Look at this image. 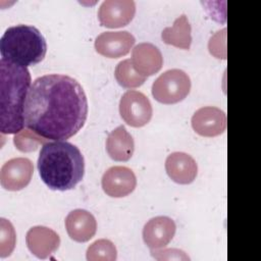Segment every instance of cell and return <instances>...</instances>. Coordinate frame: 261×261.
Segmentation results:
<instances>
[{"mask_svg": "<svg viewBox=\"0 0 261 261\" xmlns=\"http://www.w3.org/2000/svg\"><path fill=\"white\" fill-rule=\"evenodd\" d=\"M102 189L110 197L121 198L129 195L137 186L135 172L126 166H112L102 176Z\"/></svg>", "mask_w": 261, "mask_h": 261, "instance_id": "obj_9", "label": "cell"}, {"mask_svg": "<svg viewBox=\"0 0 261 261\" xmlns=\"http://www.w3.org/2000/svg\"><path fill=\"white\" fill-rule=\"evenodd\" d=\"M46 52V40L41 32L33 25L10 27L0 40L2 58L24 67L41 62Z\"/></svg>", "mask_w": 261, "mask_h": 261, "instance_id": "obj_4", "label": "cell"}, {"mask_svg": "<svg viewBox=\"0 0 261 261\" xmlns=\"http://www.w3.org/2000/svg\"><path fill=\"white\" fill-rule=\"evenodd\" d=\"M152 256L157 260H190L186 253L178 249H165L161 251L151 250Z\"/></svg>", "mask_w": 261, "mask_h": 261, "instance_id": "obj_23", "label": "cell"}, {"mask_svg": "<svg viewBox=\"0 0 261 261\" xmlns=\"http://www.w3.org/2000/svg\"><path fill=\"white\" fill-rule=\"evenodd\" d=\"M114 75L117 83L126 89L138 88L142 86L146 81V77L141 75L135 69L130 59H124L120 61L115 67Z\"/></svg>", "mask_w": 261, "mask_h": 261, "instance_id": "obj_19", "label": "cell"}, {"mask_svg": "<svg viewBox=\"0 0 261 261\" xmlns=\"http://www.w3.org/2000/svg\"><path fill=\"white\" fill-rule=\"evenodd\" d=\"M88 100L81 84L65 74L37 77L24 104V125L46 140L64 141L84 126Z\"/></svg>", "mask_w": 261, "mask_h": 261, "instance_id": "obj_1", "label": "cell"}, {"mask_svg": "<svg viewBox=\"0 0 261 261\" xmlns=\"http://www.w3.org/2000/svg\"><path fill=\"white\" fill-rule=\"evenodd\" d=\"M38 170L41 179L49 189L71 190L84 177V156L80 149L69 142H48L40 151Z\"/></svg>", "mask_w": 261, "mask_h": 261, "instance_id": "obj_2", "label": "cell"}, {"mask_svg": "<svg viewBox=\"0 0 261 261\" xmlns=\"http://www.w3.org/2000/svg\"><path fill=\"white\" fill-rule=\"evenodd\" d=\"M117 258V251L114 244L106 239L95 241L87 250L89 261H114Z\"/></svg>", "mask_w": 261, "mask_h": 261, "instance_id": "obj_20", "label": "cell"}, {"mask_svg": "<svg viewBox=\"0 0 261 261\" xmlns=\"http://www.w3.org/2000/svg\"><path fill=\"white\" fill-rule=\"evenodd\" d=\"M65 228L71 240L77 243H85L95 236L97 222L91 212L85 209H75L67 214Z\"/></svg>", "mask_w": 261, "mask_h": 261, "instance_id": "obj_14", "label": "cell"}, {"mask_svg": "<svg viewBox=\"0 0 261 261\" xmlns=\"http://www.w3.org/2000/svg\"><path fill=\"white\" fill-rule=\"evenodd\" d=\"M46 139L27 128L15 134L13 142L15 147L21 152H32L37 150L39 145L46 144Z\"/></svg>", "mask_w": 261, "mask_h": 261, "instance_id": "obj_22", "label": "cell"}, {"mask_svg": "<svg viewBox=\"0 0 261 261\" xmlns=\"http://www.w3.org/2000/svg\"><path fill=\"white\" fill-rule=\"evenodd\" d=\"M175 230V223L170 217L156 216L144 225L143 240L151 250L164 248L173 239Z\"/></svg>", "mask_w": 261, "mask_h": 261, "instance_id": "obj_13", "label": "cell"}, {"mask_svg": "<svg viewBox=\"0 0 261 261\" xmlns=\"http://www.w3.org/2000/svg\"><path fill=\"white\" fill-rule=\"evenodd\" d=\"M106 151L114 161H127L135 151V142L123 125L109 133L106 139Z\"/></svg>", "mask_w": 261, "mask_h": 261, "instance_id": "obj_17", "label": "cell"}, {"mask_svg": "<svg viewBox=\"0 0 261 261\" xmlns=\"http://www.w3.org/2000/svg\"><path fill=\"white\" fill-rule=\"evenodd\" d=\"M119 113L128 125L141 127L150 121L153 109L147 96L139 91L129 90L120 98Z\"/></svg>", "mask_w": 261, "mask_h": 261, "instance_id": "obj_6", "label": "cell"}, {"mask_svg": "<svg viewBox=\"0 0 261 261\" xmlns=\"http://www.w3.org/2000/svg\"><path fill=\"white\" fill-rule=\"evenodd\" d=\"M165 169L168 176L179 185L193 182L198 173V165L195 159L184 152L169 154L165 160Z\"/></svg>", "mask_w": 261, "mask_h": 261, "instance_id": "obj_16", "label": "cell"}, {"mask_svg": "<svg viewBox=\"0 0 261 261\" xmlns=\"http://www.w3.org/2000/svg\"><path fill=\"white\" fill-rule=\"evenodd\" d=\"M136 13V3L133 0H106L98 10L101 25L115 29L128 24Z\"/></svg>", "mask_w": 261, "mask_h": 261, "instance_id": "obj_8", "label": "cell"}, {"mask_svg": "<svg viewBox=\"0 0 261 261\" xmlns=\"http://www.w3.org/2000/svg\"><path fill=\"white\" fill-rule=\"evenodd\" d=\"M132 63L135 69L147 77L158 72L163 65L160 50L151 43H140L132 52Z\"/></svg>", "mask_w": 261, "mask_h": 261, "instance_id": "obj_15", "label": "cell"}, {"mask_svg": "<svg viewBox=\"0 0 261 261\" xmlns=\"http://www.w3.org/2000/svg\"><path fill=\"white\" fill-rule=\"evenodd\" d=\"M136 40L127 31L104 32L95 40V49L102 56L108 58H119L126 55Z\"/></svg>", "mask_w": 261, "mask_h": 261, "instance_id": "obj_11", "label": "cell"}, {"mask_svg": "<svg viewBox=\"0 0 261 261\" xmlns=\"http://www.w3.org/2000/svg\"><path fill=\"white\" fill-rule=\"evenodd\" d=\"M192 126L202 137H216L226 128V115L217 107L205 106L193 114Z\"/></svg>", "mask_w": 261, "mask_h": 261, "instance_id": "obj_10", "label": "cell"}, {"mask_svg": "<svg viewBox=\"0 0 261 261\" xmlns=\"http://www.w3.org/2000/svg\"><path fill=\"white\" fill-rule=\"evenodd\" d=\"M191 30V24L187 15L181 14L174 20L172 27L165 28L162 31L161 38L165 44L189 50L192 44Z\"/></svg>", "mask_w": 261, "mask_h": 261, "instance_id": "obj_18", "label": "cell"}, {"mask_svg": "<svg viewBox=\"0 0 261 261\" xmlns=\"http://www.w3.org/2000/svg\"><path fill=\"white\" fill-rule=\"evenodd\" d=\"M190 90V76L178 68L166 70L152 85L154 99L163 104H174L184 100L189 95Z\"/></svg>", "mask_w": 261, "mask_h": 261, "instance_id": "obj_5", "label": "cell"}, {"mask_svg": "<svg viewBox=\"0 0 261 261\" xmlns=\"http://www.w3.org/2000/svg\"><path fill=\"white\" fill-rule=\"evenodd\" d=\"M25 243L33 255L39 259H46L59 248L60 238L55 230L38 225L28 230Z\"/></svg>", "mask_w": 261, "mask_h": 261, "instance_id": "obj_12", "label": "cell"}, {"mask_svg": "<svg viewBox=\"0 0 261 261\" xmlns=\"http://www.w3.org/2000/svg\"><path fill=\"white\" fill-rule=\"evenodd\" d=\"M34 166L30 159L16 157L6 161L0 170L1 186L8 191H19L25 188L33 176Z\"/></svg>", "mask_w": 261, "mask_h": 261, "instance_id": "obj_7", "label": "cell"}, {"mask_svg": "<svg viewBox=\"0 0 261 261\" xmlns=\"http://www.w3.org/2000/svg\"><path fill=\"white\" fill-rule=\"evenodd\" d=\"M16 243V233L12 223L5 219H0V257L9 256L14 250Z\"/></svg>", "mask_w": 261, "mask_h": 261, "instance_id": "obj_21", "label": "cell"}, {"mask_svg": "<svg viewBox=\"0 0 261 261\" xmlns=\"http://www.w3.org/2000/svg\"><path fill=\"white\" fill-rule=\"evenodd\" d=\"M27 67L0 59V130L17 134L24 126V104L31 88Z\"/></svg>", "mask_w": 261, "mask_h": 261, "instance_id": "obj_3", "label": "cell"}]
</instances>
